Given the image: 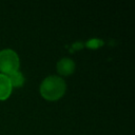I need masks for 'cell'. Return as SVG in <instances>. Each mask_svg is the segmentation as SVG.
<instances>
[{
    "mask_svg": "<svg viewBox=\"0 0 135 135\" xmlns=\"http://www.w3.org/2000/svg\"><path fill=\"white\" fill-rule=\"evenodd\" d=\"M12 84L6 75L0 74V100H5L12 93Z\"/></svg>",
    "mask_w": 135,
    "mask_h": 135,
    "instance_id": "277c9868",
    "label": "cell"
},
{
    "mask_svg": "<svg viewBox=\"0 0 135 135\" xmlns=\"http://www.w3.org/2000/svg\"><path fill=\"white\" fill-rule=\"evenodd\" d=\"M57 71L61 76H69L75 71V62L70 58H62L57 63Z\"/></svg>",
    "mask_w": 135,
    "mask_h": 135,
    "instance_id": "3957f363",
    "label": "cell"
},
{
    "mask_svg": "<svg viewBox=\"0 0 135 135\" xmlns=\"http://www.w3.org/2000/svg\"><path fill=\"white\" fill-rule=\"evenodd\" d=\"M19 68V57L13 50L6 49L0 51V72L3 75H9L17 72Z\"/></svg>",
    "mask_w": 135,
    "mask_h": 135,
    "instance_id": "7a4b0ae2",
    "label": "cell"
},
{
    "mask_svg": "<svg viewBox=\"0 0 135 135\" xmlns=\"http://www.w3.org/2000/svg\"><path fill=\"white\" fill-rule=\"evenodd\" d=\"M7 77H8V80H9L11 84H12V88L13 86L19 88V86H22V84L24 83V77L19 71L7 75Z\"/></svg>",
    "mask_w": 135,
    "mask_h": 135,
    "instance_id": "5b68a950",
    "label": "cell"
},
{
    "mask_svg": "<svg viewBox=\"0 0 135 135\" xmlns=\"http://www.w3.org/2000/svg\"><path fill=\"white\" fill-rule=\"evenodd\" d=\"M65 88V82L61 77L49 76L40 84V94L44 99L55 101L63 96Z\"/></svg>",
    "mask_w": 135,
    "mask_h": 135,
    "instance_id": "6da1fadb",
    "label": "cell"
}]
</instances>
